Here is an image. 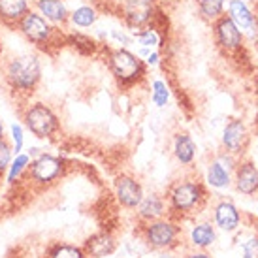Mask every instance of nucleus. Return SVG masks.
Segmentation results:
<instances>
[{"label":"nucleus","instance_id":"nucleus-3","mask_svg":"<svg viewBox=\"0 0 258 258\" xmlns=\"http://www.w3.org/2000/svg\"><path fill=\"white\" fill-rule=\"evenodd\" d=\"M17 29L21 32L25 40L30 42L36 47H45L57 38V29L51 25L43 15H40L36 10H29L17 21Z\"/></svg>","mask_w":258,"mask_h":258},{"label":"nucleus","instance_id":"nucleus-8","mask_svg":"<svg viewBox=\"0 0 258 258\" xmlns=\"http://www.w3.org/2000/svg\"><path fill=\"white\" fill-rule=\"evenodd\" d=\"M215 36L217 42L221 47H224L226 51H236L241 47L243 43V34L241 30L237 29V25L228 15H221L215 23Z\"/></svg>","mask_w":258,"mask_h":258},{"label":"nucleus","instance_id":"nucleus-20","mask_svg":"<svg viewBox=\"0 0 258 258\" xmlns=\"http://www.w3.org/2000/svg\"><path fill=\"white\" fill-rule=\"evenodd\" d=\"M162 213H164V202H162L160 196L151 194V196L142 198V202H140V215H142V219L153 221V219H158Z\"/></svg>","mask_w":258,"mask_h":258},{"label":"nucleus","instance_id":"nucleus-30","mask_svg":"<svg viewBox=\"0 0 258 258\" xmlns=\"http://www.w3.org/2000/svg\"><path fill=\"white\" fill-rule=\"evenodd\" d=\"M12 138H14V144H15V155H19L23 149V142H25L21 124H17V122L12 124Z\"/></svg>","mask_w":258,"mask_h":258},{"label":"nucleus","instance_id":"nucleus-31","mask_svg":"<svg viewBox=\"0 0 258 258\" xmlns=\"http://www.w3.org/2000/svg\"><path fill=\"white\" fill-rule=\"evenodd\" d=\"M243 256L258 258V237H251V239L243 245Z\"/></svg>","mask_w":258,"mask_h":258},{"label":"nucleus","instance_id":"nucleus-12","mask_svg":"<svg viewBox=\"0 0 258 258\" xmlns=\"http://www.w3.org/2000/svg\"><path fill=\"white\" fill-rule=\"evenodd\" d=\"M177 236V228L166 221L153 222L147 228V239L153 247H168Z\"/></svg>","mask_w":258,"mask_h":258},{"label":"nucleus","instance_id":"nucleus-15","mask_svg":"<svg viewBox=\"0 0 258 258\" xmlns=\"http://www.w3.org/2000/svg\"><path fill=\"white\" fill-rule=\"evenodd\" d=\"M228 17L236 23L239 30H251L252 25H254V15L243 0H230Z\"/></svg>","mask_w":258,"mask_h":258},{"label":"nucleus","instance_id":"nucleus-26","mask_svg":"<svg viewBox=\"0 0 258 258\" xmlns=\"http://www.w3.org/2000/svg\"><path fill=\"white\" fill-rule=\"evenodd\" d=\"M136 40L140 42V45H144V47H155V45L160 43V38H158L157 30L149 29V27H147L145 30L136 32Z\"/></svg>","mask_w":258,"mask_h":258},{"label":"nucleus","instance_id":"nucleus-11","mask_svg":"<svg viewBox=\"0 0 258 258\" xmlns=\"http://www.w3.org/2000/svg\"><path fill=\"white\" fill-rule=\"evenodd\" d=\"M245 140H247V128H245L243 121L234 119L224 126V134H222V144L230 153H239L243 147Z\"/></svg>","mask_w":258,"mask_h":258},{"label":"nucleus","instance_id":"nucleus-21","mask_svg":"<svg viewBox=\"0 0 258 258\" xmlns=\"http://www.w3.org/2000/svg\"><path fill=\"white\" fill-rule=\"evenodd\" d=\"M198 10L206 21H217L224 10V0H198Z\"/></svg>","mask_w":258,"mask_h":258},{"label":"nucleus","instance_id":"nucleus-19","mask_svg":"<svg viewBox=\"0 0 258 258\" xmlns=\"http://www.w3.org/2000/svg\"><path fill=\"white\" fill-rule=\"evenodd\" d=\"M98 19V12L94 6H89V4H83V6L76 8L72 14H70V19L68 21L72 23L74 27L78 29H89L93 27Z\"/></svg>","mask_w":258,"mask_h":258},{"label":"nucleus","instance_id":"nucleus-34","mask_svg":"<svg viewBox=\"0 0 258 258\" xmlns=\"http://www.w3.org/2000/svg\"><path fill=\"white\" fill-rule=\"evenodd\" d=\"M2 134H4V128H2V122H0V138H2Z\"/></svg>","mask_w":258,"mask_h":258},{"label":"nucleus","instance_id":"nucleus-23","mask_svg":"<svg viewBox=\"0 0 258 258\" xmlns=\"http://www.w3.org/2000/svg\"><path fill=\"white\" fill-rule=\"evenodd\" d=\"M215 241V230L211 224H198L196 228L192 230V243L198 245V247H209Z\"/></svg>","mask_w":258,"mask_h":258},{"label":"nucleus","instance_id":"nucleus-28","mask_svg":"<svg viewBox=\"0 0 258 258\" xmlns=\"http://www.w3.org/2000/svg\"><path fill=\"white\" fill-rule=\"evenodd\" d=\"M51 258H83V252L76 249V247L62 245V247H57L55 251L51 252Z\"/></svg>","mask_w":258,"mask_h":258},{"label":"nucleus","instance_id":"nucleus-6","mask_svg":"<svg viewBox=\"0 0 258 258\" xmlns=\"http://www.w3.org/2000/svg\"><path fill=\"white\" fill-rule=\"evenodd\" d=\"M62 170H64V164H62L60 158L51 157V155H42L30 166V177L40 185H49V183L60 177Z\"/></svg>","mask_w":258,"mask_h":258},{"label":"nucleus","instance_id":"nucleus-27","mask_svg":"<svg viewBox=\"0 0 258 258\" xmlns=\"http://www.w3.org/2000/svg\"><path fill=\"white\" fill-rule=\"evenodd\" d=\"M68 40L72 45H78V49H81L83 53H94L96 49V43L85 34H72V36H68Z\"/></svg>","mask_w":258,"mask_h":258},{"label":"nucleus","instance_id":"nucleus-16","mask_svg":"<svg viewBox=\"0 0 258 258\" xmlns=\"http://www.w3.org/2000/svg\"><path fill=\"white\" fill-rule=\"evenodd\" d=\"M215 221L222 230L234 232V230L237 228V224H239V211L236 209L234 204L222 202L215 209Z\"/></svg>","mask_w":258,"mask_h":258},{"label":"nucleus","instance_id":"nucleus-1","mask_svg":"<svg viewBox=\"0 0 258 258\" xmlns=\"http://www.w3.org/2000/svg\"><path fill=\"white\" fill-rule=\"evenodd\" d=\"M42 78L40 58L30 53H23L10 58L6 66V81L17 93H32Z\"/></svg>","mask_w":258,"mask_h":258},{"label":"nucleus","instance_id":"nucleus-7","mask_svg":"<svg viewBox=\"0 0 258 258\" xmlns=\"http://www.w3.org/2000/svg\"><path fill=\"white\" fill-rule=\"evenodd\" d=\"M170 198H172L173 209H177V211H190L204 198V188H202L200 183H190V181L177 183V185L173 186Z\"/></svg>","mask_w":258,"mask_h":258},{"label":"nucleus","instance_id":"nucleus-5","mask_svg":"<svg viewBox=\"0 0 258 258\" xmlns=\"http://www.w3.org/2000/svg\"><path fill=\"white\" fill-rule=\"evenodd\" d=\"M157 14L155 0H124L122 4V17L130 29H144L153 23Z\"/></svg>","mask_w":258,"mask_h":258},{"label":"nucleus","instance_id":"nucleus-9","mask_svg":"<svg viewBox=\"0 0 258 258\" xmlns=\"http://www.w3.org/2000/svg\"><path fill=\"white\" fill-rule=\"evenodd\" d=\"M115 190H117V198L124 208H136L144 198V190L142 185L136 179H132L128 175H122L115 183Z\"/></svg>","mask_w":258,"mask_h":258},{"label":"nucleus","instance_id":"nucleus-29","mask_svg":"<svg viewBox=\"0 0 258 258\" xmlns=\"http://www.w3.org/2000/svg\"><path fill=\"white\" fill-rule=\"evenodd\" d=\"M10 164H12V149L6 144V140L0 138V173L4 172V170H8Z\"/></svg>","mask_w":258,"mask_h":258},{"label":"nucleus","instance_id":"nucleus-22","mask_svg":"<svg viewBox=\"0 0 258 258\" xmlns=\"http://www.w3.org/2000/svg\"><path fill=\"white\" fill-rule=\"evenodd\" d=\"M208 183L215 188H224L230 183V175L221 162H213L208 170Z\"/></svg>","mask_w":258,"mask_h":258},{"label":"nucleus","instance_id":"nucleus-14","mask_svg":"<svg viewBox=\"0 0 258 258\" xmlns=\"http://www.w3.org/2000/svg\"><path fill=\"white\" fill-rule=\"evenodd\" d=\"M236 181L239 192L243 194H254L258 190V170L252 162H243L237 168Z\"/></svg>","mask_w":258,"mask_h":258},{"label":"nucleus","instance_id":"nucleus-33","mask_svg":"<svg viewBox=\"0 0 258 258\" xmlns=\"http://www.w3.org/2000/svg\"><path fill=\"white\" fill-rule=\"evenodd\" d=\"M190 258H209L208 254H194V256H190Z\"/></svg>","mask_w":258,"mask_h":258},{"label":"nucleus","instance_id":"nucleus-13","mask_svg":"<svg viewBox=\"0 0 258 258\" xmlns=\"http://www.w3.org/2000/svg\"><path fill=\"white\" fill-rule=\"evenodd\" d=\"M30 10V0H0V21L17 25V21Z\"/></svg>","mask_w":258,"mask_h":258},{"label":"nucleus","instance_id":"nucleus-4","mask_svg":"<svg viewBox=\"0 0 258 258\" xmlns=\"http://www.w3.org/2000/svg\"><path fill=\"white\" fill-rule=\"evenodd\" d=\"M25 124L36 138H53L60 128L57 115L53 113L45 104H32L25 111Z\"/></svg>","mask_w":258,"mask_h":258},{"label":"nucleus","instance_id":"nucleus-10","mask_svg":"<svg viewBox=\"0 0 258 258\" xmlns=\"http://www.w3.org/2000/svg\"><path fill=\"white\" fill-rule=\"evenodd\" d=\"M34 8L51 25H66L70 19V12L64 0H34Z\"/></svg>","mask_w":258,"mask_h":258},{"label":"nucleus","instance_id":"nucleus-2","mask_svg":"<svg viewBox=\"0 0 258 258\" xmlns=\"http://www.w3.org/2000/svg\"><path fill=\"white\" fill-rule=\"evenodd\" d=\"M108 66L121 85H132L145 74L144 60L124 47L108 51Z\"/></svg>","mask_w":258,"mask_h":258},{"label":"nucleus","instance_id":"nucleus-25","mask_svg":"<svg viewBox=\"0 0 258 258\" xmlns=\"http://www.w3.org/2000/svg\"><path fill=\"white\" fill-rule=\"evenodd\" d=\"M29 166V157L27 155H15V160H12L10 164V172H8V183H15V179L21 175Z\"/></svg>","mask_w":258,"mask_h":258},{"label":"nucleus","instance_id":"nucleus-32","mask_svg":"<svg viewBox=\"0 0 258 258\" xmlns=\"http://www.w3.org/2000/svg\"><path fill=\"white\" fill-rule=\"evenodd\" d=\"M147 64L151 66H157L158 62H160V55H158L157 51H153V53H149V57H147V60H145Z\"/></svg>","mask_w":258,"mask_h":258},{"label":"nucleus","instance_id":"nucleus-18","mask_svg":"<svg viewBox=\"0 0 258 258\" xmlns=\"http://www.w3.org/2000/svg\"><path fill=\"white\" fill-rule=\"evenodd\" d=\"M85 249L89 256L100 258V256H106V254H111L115 249V243L108 234H98V236H93L87 241Z\"/></svg>","mask_w":258,"mask_h":258},{"label":"nucleus","instance_id":"nucleus-17","mask_svg":"<svg viewBox=\"0 0 258 258\" xmlns=\"http://www.w3.org/2000/svg\"><path fill=\"white\" fill-rule=\"evenodd\" d=\"M173 153L181 164H190L196 157V145H194L192 138L186 134H177L175 142H173Z\"/></svg>","mask_w":258,"mask_h":258},{"label":"nucleus","instance_id":"nucleus-24","mask_svg":"<svg viewBox=\"0 0 258 258\" xmlns=\"http://www.w3.org/2000/svg\"><path fill=\"white\" fill-rule=\"evenodd\" d=\"M151 98L155 102V106L158 108H164L168 100H170V91H168V87L162 79H155L153 81V94H151Z\"/></svg>","mask_w":258,"mask_h":258}]
</instances>
